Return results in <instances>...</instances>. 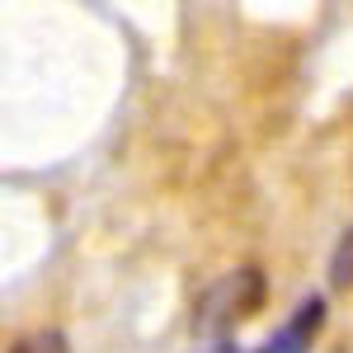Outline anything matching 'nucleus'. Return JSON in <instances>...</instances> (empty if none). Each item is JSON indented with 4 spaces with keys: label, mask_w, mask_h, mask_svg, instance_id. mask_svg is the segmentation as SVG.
Masks as SVG:
<instances>
[{
    "label": "nucleus",
    "mask_w": 353,
    "mask_h": 353,
    "mask_svg": "<svg viewBox=\"0 0 353 353\" xmlns=\"http://www.w3.org/2000/svg\"><path fill=\"white\" fill-rule=\"evenodd\" d=\"M259 301H264L259 269H236L203 292L198 311H193V325L198 330H231V325H241L250 311H259Z\"/></svg>",
    "instance_id": "f257e3e1"
},
{
    "label": "nucleus",
    "mask_w": 353,
    "mask_h": 353,
    "mask_svg": "<svg viewBox=\"0 0 353 353\" xmlns=\"http://www.w3.org/2000/svg\"><path fill=\"white\" fill-rule=\"evenodd\" d=\"M321 316H325V301H321V297H306L297 306V316L283 325V334L273 339L269 349H278V353H301L306 344H311V334L321 330Z\"/></svg>",
    "instance_id": "f03ea898"
},
{
    "label": "nucleus",
    "mask_w": 353,
    "mask_h": 353,
    "mask_svg": "<svg viewBox=\"0 0 353 353\" xmlns=\"http://www.w3.org/2000/svg\"><path fill=\"white\" fill-rule=\"evenodd\" d=\"M330 283H334V288H349V283H353V226L339 236V245H334V259H330Z\"/></svg>",
    "instance_id": "7ed1b4c3"
},
{
    "label": "nucleus",
    "mask_w": 353,
    "mask_h": 353,
    "mask_svg": "<svg viewBox=\"0 0 353 353\" xmlns=\"http://www.w3.org/2000/svg\"><path fill=\"white\" fill-rule=\"evenodd\" d=\"M10 353H66V349H61V334H33V339H19Z\"/></svg>",
    "instance_id": "20e7f679"
},
{
    "label": "nucleus",
    "mask_w": 353,
    "mask_h": 353,
    "mask_svg": "<svg viewBox=\"0 0 353 353\" xmlns=\"http://www.w3.org/2000/svg\"><path fill=\"white\" fill-rule=\"evenodd\" d=\"M193 353H236V349H231L226 339H217V344H208V349H193Z\"/></svg>",
    "instance_id": "39448f33"
},
{
    "label": "nucleus",
    "mask_w": 353,
    "mask_h": 353,
    "mask_svg": "<svg viewBox=\"0 0 353 353\" xmlns=\"http://www.w3.org/2000/svg\"><path fill=\"white\" fill-rule=\"evenodd\" d=\"M259 353H278V349H259Z\"/></svg>",
    "instance_id": "423d86ee"
}]
</instances>
